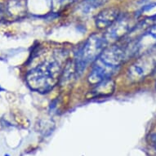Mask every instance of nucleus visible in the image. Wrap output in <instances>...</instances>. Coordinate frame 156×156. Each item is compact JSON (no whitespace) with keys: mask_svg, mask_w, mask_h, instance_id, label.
Segmentation results:
<instances>
[{"mask_svg":"<svg viewBox=\"0 0 156 156\" xmlns=\"http://www.w3.org/2000/svg\"><path fill=\"white\" fill-rule=\"evenodd\" d=\"M127 58L125 46L115 44L106 48L93 62L91 72L87 77L90 84L96 85L103 80L111 78Z\"/></svg>","mask_w":156,"mask_h":156,"instance_id":"nucleus-1","label":"nucleus"},{"mask_svg":"<svg viewBox=\"0 0 156 156\" xmlns=\"http://www.w3.org/2000/svg\"><path fill=\"white\" fill-rule=\"evenodd\" d=\"M63 70L62 60L54 56L30 70L26 75V82L34 91L48 92L62 79Z\"/></svg>","mask_w":156,"mask_h":156,"instance_id":"nucleus-2","label":"nucleus"},{"mask_svg":"<svg viewBox=\"0 0 156 156\" xmlns=\"http://www.w3.org/2000/svg\"><path fill=\"white\" fill-rule=\"evenodd\" d=\"M107 44L108 42L104 34L100 35L94 34L90 36L77 54L74 63L77 74H81L87 65L93 63L107 48Z\"/></svg>","mask_w":156,"mask_h":156,"instance_id":"nucleus-3","label":"nucleus"},{"mask_svg":"<svg viewBox=\"0 0 156 156\" xmlns=\"http://www.w3.org/2000/svg\"><path fill=\"white\" fill-rule=\"evenodd\" d=\"M156 70V48L142 54L128 69V79L132 82H139Z\"/></svg>","mask_w":156,"mask_h":156,"instance_id":"nucleus-4","label":"nucleus"},{"mask_svg":"<svg viewBox=\"0 0 156 156\" xmlns=\"http://www.w3.org/2000/svg\"><path fill=\"white\" fill-rule=\"evenodd\" d=\"M127 56H141L156 48V25L148 27L134 40L126 45Z\"/></svg>","mask_w":156,"mask_h":156,"instance_id":"nucleus-5","label":"nucleus"},{"mask_svg":"<svg viewBox=\"0 0 156 156\" xmlns=\"http://www.w3.org/2000/svg\"><path fill=\"white\" fill-rule=\"evenodd\" d=\"M134 26L135 25H132L131 23V18L129 16H119L115 23L107 29L104 36L108 43L117 41L121 38H125Z\"/></svg>","mask_w":156,"mask_h":156,"instance_id":"nucleus-6","label":"nucleus"},{"mask_svg":"<svg viewBox=\"0 0 156 156\" xmlns=\"http://www.w3.org/2000/svg\"><path fill=\"white\" fill-rule=\"evenodd\" d=\"M120 16L119 9L117 8H107L101 11L95 19V24L100 30H107L115 23Z\"/></svg>","mask_w":156,"mask_h":156,"instance_id":"nucleus-7","label":"nucleus"},{"mask_svg":"<svg viewBox=\"0 0 156 156\" xmlns=\"http://www.w3.org/2000/svg\"><path fill=\"white\" fill-rule=\"evenodd\" d=\"M115 89V81L110 78L95 85V87L91 92L92 97H105L110 96Z\"/></svg>","mask_w":156,"mask_h":156,"instance_id":"nucleus-8","label":"nucleus"},{"mask_svg":"<svg viewBox=\"0 0 156 156\" xmlns=\"http://www.w3.org/2000/svg\"><path fill=\"white\" fill-rule=\"evenodd\" d=\"M6 8L11 16L21 17L26 13V3L25 0H9Z\"/></svg>","mask_w":156,"mask_h":156,"instance_id":"nucleus-9","label":"nucleus"},{"mask_svg":"<svg viewBox=\"0 0 156 156\" xmlns=\"http://www.w3.org/2000/svg\"><path fill=\"white\" fill-rule=\"evenodd\" d=\"M105 0H84L80 4V10L84 14H88L90 12H92L100 6L104 4Z\"/></svg>","mask_w":156,"mask_h":156,"instance_id":"nucleus-10","label":"nucleus"},{"mask_svg":"<svg viewBox=\"0 0 156 156\" xmlns=\"http://www.w3.org/2000/svg\"><path fill=\"white\" fill-rule=\"evenodd\" d=\"M149 139H150V143L152 146H154V148L156 150V133H152L150 136H149Z\"/></svg>","mask_w":156,"mask_h":156,"instance_id":"nucleus-11","label":"nucleus"},{"mask_svg":"<svg viewBox=\"0 0 156 156\" xmlns=\"http://www.w3.org/2000/svg\"><path fill=\"white\" fill-rule=\"evenodd\" d=\"M2 16H3V7L0 4V18L2 17Z\"/></svg>","mask_w":156,"mask_h":156,"instance_id":"nucleus-12","label":"nucleus"},{"mask_svg":"<svg viewBox=\"0 0 156 156\" xmlns=\"http://www.w3.org/2000/svg\"><path fill=\"white\" fill-rule=\"evenodd\" d=\"M63 1H66V2H68V3H74L75 1H77V0H62V2Z\"/></svg>","mask_w":156,"mask_h":156,"instance_id":"nucleus-13","label":"nucleus"},{"mask_svg":"<svg viewBox=\"0 0 156 156\" xmlns=\"http://www.w3.org/2000/svg\"><path fill=\"white\" fill-rule=\"evenodd\" d=\"M155 88H156V83H155Z\"/></svg>","mask_w":156,"mask_h":156,"instance_id":"nucleus-14","label":"nucleus"}]
</instances>
